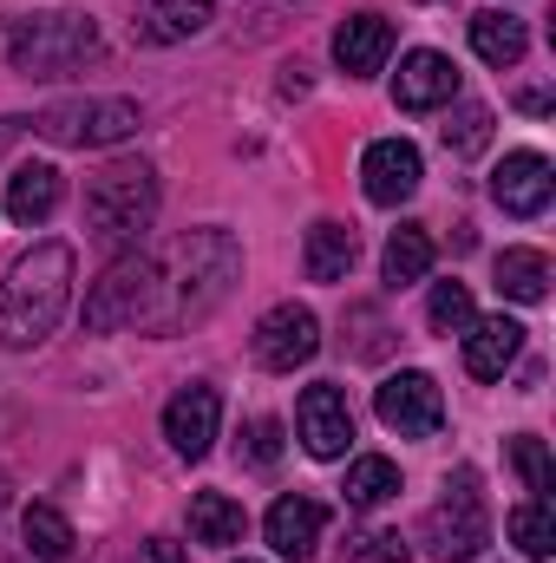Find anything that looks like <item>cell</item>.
<instances>
[{
    "label": "cell",
    "instance_id": "obj_1",
    "mask_svg": "<svg viewBox=\"0 0 556 563\" xmlns=\"http://www.w3.org/2000/svg\"><path fill=\"white\" fill-rule=\"evenodd\" d=\"M243 282V243L230 230H190L177 236L170 250V276H164V308H157V334H177V328H197L210 321Z\"/></svg>",
    "mask_w": 556,
    "mask_h": 563
},
{
    "label": "cell",
    "instance_id": "obj_2",
    "mask_svg": "<svg viewBox=\"0 0 556 563\" xmlns=\"http://www.w3.org/2000/svg\"><path fill=\"white\" fill-rule=\"evenodd\" d=\"M73 308V250L33 243L0 282V347H40Z\"/></svg>",
    "mask_w": 556,
    "mask_h": 563
},
{
    "label": "cell",
    "instance_id": "obj_3",
    "mask_svg": "<svg viewBox=\"0 0 556 563\" xmlns=\"http://www.w3.org/2000/svg\"><path fill=\"white\" fill-rule=\"evenodd\" d=\"M157 223V170L144 157H119L86 184V230L105 250H138Z\"/></svg>",
    "mask_w": 556,
    "mask_h": 563
},
{
    "label": "cell",
    "instance_id": "obj_4",
    "mask_svg": "<svg viewBox=\"0 0 556 563\" xmlns=\"http://www.w3.org/2000/svg\"><path fill=\"white\" fill-rule=\"evenodd\" d=\"M99 53H105V40H99L92 13H26L7 33V59L20 79H66L79 66H92Z\"/></svg>",
    "mask_w": 556,
    "mask_h": 563
},
{
    "label": "cell",
    "instance_id": "obj_5",
    "mask_svg": "<svg viewBox=\"0 0 556 563\" xmlns=\"http://www.w3.org/2000/svg\"><path fill=\"white\" fill-rule=\"evenodd\" d=\"M164 308V269L144 256V250H125L105 263V276L86 288V334H119V328H151Z\"/></svg>",
    "mask_w": 556,
    "mask_h": 563
},
{
    "label": "cell",
    "instance_id": "obj_6",
    "mask_svg": "<svg viewBox=\"0 0 556 563\" xmlns=\"http://www.w3.org/2000/svg\"><path fill=\"white\" fill-rule=\"evenodd\" d=\"M144 125L132 99H59L46 112H33V132L66 151H99V144H125Z\"/></svg>",
    "mask_w": 556,
    "mask_h": 563
},
{
    "label": "cell",
    "instance_id": "obj_7",
    "mask_svg": "<svg viewBox=\"0 0 556 563\" xmlns=\"http://www.w3.org/2000/svg\"><path fill=\"white\" fill-rule=\"evenodd\" d=\"M425 544L438 563H471L485 544H491V511H485V492H478V472L465 465L445 498L425 511Z\"/></svg>",
    "mask_w": 556,
    "mask_h": 563
},
{
    "label": "cell",
    "instance_id": "obj_8",
    "mask_svg": "<svg viewBox=\"0 0 556 563\" xmlns=\"http://www.w3.org/2000/svg\"><path fill=\"white\" fill-rule=\"evenodd\" d=\"M249 347H256V367H263V374H294V367H308V361L321 354V321H314V308H301V301H276V308L256 321Z\"/></svg>",
    "mask_w": 556,
    "mask_h": 563
},
{
    "label": "cell",
    "instance_id": "obj_9",
    "mask_svg": "<svg viewBox=\"0 0 556 563\" xmlns=\"http://www.w3.org/2000/svg\"><path fill=\"white\" fill-rule=\"evenodd\" d=\"M374 413L387 432H400V439H432L438 426H445V400H438V380L432 374H387L380 387H374Z\"/></svg>",
    "mask_w": 556,
    "mask_h": 563
},
{
    "label": "cell",
    "instance_id": "obj_10",
    "mask_svg": "<svg viewBox=\"0 0 556 563\" xmlns=\"http://www.w3.org/2000/svg\"><path fill=\"white\" fill-rule=\"evenodd\" d=\"M294 432H301L308 459H347V445H354V407H347V394L334 380H314L301 394V407H294Z\"/></svg>",
    "mask_w": 556,
    "mask_h": 563
},
{
    "label": "cell",
    "instance_id": "obj_11",
    "mask_svg": "<svg viewBox=\"0 0 556 563\" xmlns=\"http://www.w3.org/2000/svg\"><path fill=\"white\" fill-rule=\"evenodd\" d=\"M491 197L504 217H544L556 197V170L544 151H511L498 170H491Z\"/></svg>",
    "mask_w": 556,
    "mask_h": 563
},
{
    "label": "cell",
    "instance_id": "obj_12",
    "mask_svg": "<svg viewBox=\"0 0 556 563\" xmlns=\"http://www.w3.org/2000/svg\"><path fill=\"white\" fill-rule=\"evenodd\" d=\"M419 177H425V164H419V144H407V139H380V144H367V157H360V190L380 210H400L419 190Z\"/></svg>",
    "mask_w": 556,
    "mask_h": 563
},
{
    "label": "cell",
    "instance_id": "obj_13",
    "mask_svg": "<svg viewBox=\"0 0 556 563\" xmlns=\"http://www.w3.org/2000/svg\"><path fill=\"white\" fill-rule=\"evenodd\" d=\"M216 420H223L216 387H210V380H190V387L164 407V439H170V452H177V459H203V452L216 445Z\"/></svg>",
    "mask_w": 556,
    "mask_h": 563
},
{
    "label": "cell",
    "instance_id": "obj_14",
    "mask_svg": "<svg viewBox=\"0 0 556 563\" xmlns=\"http://www.w3.org/2000/svg\"><path fill=\"white\" fill-rule=\"evenodd\" d=\"M458 99V66L445 59V53H432V46H419L400 59V79H393V106L400 112H438V106H452Z\"/></svg>",
    "mask_w": 556,
    "mask_h": 563
},
{
    "label": "cell",
    "instance_id": "obj_15",
    "mask_svg": "<svg viewBox=\"0 0 556 563\" xmlns=\"http://www.w3.org/2000/svg\"><path fill=\"white\" fill-rule=\"evenodd\" d=\"M387 53H393V20L387 13H347L334 26V66L347 79H374L387 66Z\"/></svg>",
    "mask_w": 556,
    "mask_h": 563
},
{
    "label": "cell",
    "instance_id": "obj_16",
    "mask_svg": "<svg viewBox=\"0 0 556 563\" xmlns=\"http://www.w3.org/2000/svg\"><path fill=\"white\" fill-rule=\"evenodd\" d=\"M59 197H66L59 164H20L0 190V210H7V223H46L59 210Z\"/></svg>",
    "mask_w": 556,
    "mask_h": 563
},
{
    "label": "cell",
    "instance_id": "obj_17",
    "mask_svg": "<svg viewBox=\"0 0 556 563\" xmlns=\"http://www.w3.org/2000/svg\"><path fill=\"white\" fill-rule=\"evenodd\" d=\"M524 354V328L511 314H491V321H471L465 328V367L478 380H504V367Z\"/></svg>",
    "mask_w": 556,
    "mask_h": 563
},
{
    "label": "cell",
    "instance_id": "obj_18",
    "mask_svg": "<svg viewBox=\"0 0 556 563\" xmlns=\"http://www.w3.org/2000/svg\"><path fill=\"white\" fill-rule=\"evenodd\" d=\"M321 525H327V511L314 498H276L269 505V544H276V558L308 563L314 544H321Z\"/></svg>",
    "mask_w": 556,
    "mask_h": 563
},
{
    "label": "cell",
    "instance_id": "obj_19",
    "mask_svg": "<svg viewBox=\"0 0 556 563\" xmlns=\"http://www.w3.org/2000/svg\"><path fill=\"white\" fill-rule=\"evenodd\" d=\"M210 20H216V0H138V40L151 46H177Z\"/></svg>",
    "mask_w": 556,
    "mask_h": 563
},
{
    "label": "cell",
    "instance_id": "obj_20",
    "mask_svg": "<svg viewBox=\"0 0 556 563\" xmlns=\"http://www.w3.org/2000/svg\"><path fill=\"white\" fill-rule=\"evenodd\" d=\"M354 256H360V236L347 223H314L308 243H301V269L308 282H347L354 276Z\"/></svg>",
    "mask_w": 556,
    "mask_h": 563
},
{
    "label": "cell",
    "instance_id": "obj_21",
    "mask_svg": "<svg viewBox=\"0 0 556 563\" xmlns=\"http://www.w3.org/2000/svg\"><path fill=\"white\" fill-rule=\"evenodd\" d=\"M471 46H478V59H485V66L511 73V66L524 59L531 33H524V20H518V13H504V7H485V13H471Z\"/></svg>",
    "mask_w": 556,
    "mask_h": 563
},
{
    "label": "cell",
    "instance_id": "obj_22",
    "mask_svg": "<svg viewBox=\"0 0 556 563\" xmlns=\"http://www.w3.org/2000/svg\"><path fill=\"white\" fill-rule=\"evenodd\" d=\"M243 531H249V518H243V505L236 498H223V492H197L190 498V538L197 544H243Z\"/></svg>",
    "mask_w": 556,
    "mask_h": 563
},
{
    "label": "cell",
    "instance_id": "obj_23",
    "mask_svg": "<svg viewBox=\"0 0 556 563\" xmlns=\"http://www.w3.org/2000/svg\"><path fill=\"white\" fill-rule=\"evenodd\" d=\"M425 269H432V236H425L419 223H400V230L387 236V256H380V276H387V288L425 282Z\"/></svg>",
    "mask_w": 556,
    "mask_h": 563
},
{
    "label": "cell",
    "instance_id": "obj_24",
    "mask_svg": "<svg viewBox=\"0 0 556 563\" xmlns=\"http://www.w3.org/2000/svg\"><path fill=\"white\" fill-rule=\"evenodd\" d=\"M498 295H511V301H544V295H551V256H544V250H504V256H498Z\"/></svg>",
    "mask_w": 556,
    "mask_h": 563
},
{
    "label": "cell",
    "instance_id": "obj_25",
    "mask_svg": "<svg viewBox=\"0 0 556 563\" xmlns=\"http://www.w3.org/2000/svg\"><path fill=\"white\" fill-rule=\"evenodd\" d=\"M20 538H26V558L33 563H66L73 558V525H66L53 505H26Z\"/></svg>",
    "mask_w": 556,
    "mask_h": 563
},
{
    "label": "cell",
    "instance_id": "obj_26",
    "mask_svg": "<svg viewBox=\"0 0 556 563\" xmlns=\"http://www.w3.org/2000/svg\"><path fill=\"white\" fill-rule=\"evenodd\" d=\"M347 505H360V511H374V505H387V498H400V465L393 459H380V452H367V459H354L347 465Z\"/></svg>",
    "mask_w": 556,
    "mask_h": 563
},
{
    "label": "cell",
    "instance_id": "obj_27",
    "mask_svg": "<svg viewBox=\"0 0 556 563\" xmlns=\"http://www.w3.org/2000/svg\"><path fill=\"white\" fill-rule=\"evenodd\" d=\"M511 544L524 551L531 563H544L556 551V518H551V498H531L511 511Z\"/></svg>",
    "mask_w": 556,
    "mask_h": 563
},
{
    "label": "cell",
    "instance_id": "obj_28",
    "mask_svg": "<svg viewBox=\"0 0 556 563\" xmlns=\"http://www.w3.org/2000/svg\"><path fill=\"white\" fill-rule=\"evenodd\" d=\"M511 465H518V478H524V492H537V498H551V492H556L551 445H544L537 432H518V439H511Z\"/></svg>",
    "mask_w": 556,
    "mask_h": 563
},
{
    "label": "cell",
    "instance_id": "obj_29",
    "mask_svg": "<svg viewBox=\"0 0 556 563\" xmlns=\"http://www.w3.org/2000/svg\"><path fill=\"white\" fill-rule=\"evenodd\" d=\"M425 314H432V328H438V334H465V328L478 321V314H471V288H465V282H432Z\"/></svg>",
    "mask_w": 556,
    "mask_h": 563
},
{
    "label": "cell",
    "instance_id": "obj_30",
    "mask_svg": "<svg viewBox=\"0 0 556 563\" xmlns=\"http://www.w3.org/2000/svg\"><path fill=\"white\" fill-rule=\"evenodd\" d=\"M491 125H498L491 106H458L452 125H445V151H452V157H478V151L491 144Z\"/></svg>",
    "mask_w": 556,
    "mask_h": 563
},
{
    "label": "cell",
    "instance_id": "obj_31",
    "mask_svg": "<svg viewBox=\"0 0 556 563\" xmlns=\"http://www.w3.org/2000/svg\"><path fill=\"white\" fill-rule=\"evenodd\" d=\"M243 459L249 465H276L281 459V420H256L243 432Z\"/></svg>",
    "mask_w": 556,
    "mask_h": 563
},
{
    "label": "cell",
    "instance_id": "obj_32",
    "mask_svg": "<svg viewBox=\"0 0 556 563\" xmlns=\"http://www.w3.org/2000/svg\"><path fill=\"white\" fill-rule=\"evenodd\" d=\"M347 321L360 328V341H354V354H360V361H380V354H387V321H380L374 308H347Z\"/></svg>",
    "mask_w": 556,
    "mask_h": 563
},
{
    "label": "cell",
    "instance_id": "obj_33",
    "mask_svg": "<svg viewBox=\"0 0 556 563\" xmlns=\"http://www.w3.org/2000/svg\"><path fill=\"white\" fill-rule=\"evenodd\" d=\"M367 563H413V558H407V544L387 531V538H374V544H367Z\"/></svg>",
    "mask_w": 556,
    "mask_h": 563
},
{
    "label": "cell",
    "instance_id": "obj_34",
    "mask_svg": "<svg viewBox=\"0 0 556 563\" xmlns=\"http://www.w3.org/2000/svg\"><path fill=\"white\" fill-rule=\"evenodd\" d=\"M138 563H184V544H170V538H151Z\"/></svg>",
    "mask_w": 556,
    "mask_h": 563
},
{
    "label": "cell",
    "instance_id": "obj_35",
    "mask_svg": "<svg viewBox=\"0 0 556 563\" xmlns=\"http://www.w3.org/2000/svg\"><path fill=\"white\" fill-rule=\"evenodd\" d=\"M0 511H7V472H0Z\"/></svg>",
    "mask_w": 556,
    "mask_h": 563
},
{
    "label": "cell",
    "instance_id": "obj_36",
    "mask_svg": "<svg viewBox=\"0 0 556 563\" xmlns=\"http://www.w3.org/2000/svg\"><path fill=\"white\" fill-rule=\"evenodd\" d=\"M7 132H13V125H0V151H7Z\"/></svg>",
    "mask_w": 556,
    "mask_h": 563
},
{
    "label": "cell",
    "instance_id": "obj_37",
    "mask_svg": "<svg viewBox=\"0 0 556 563\" xmlns=\"http://www.w3.org/2000/svg\"><path fill=\"white\" fill-rule=\"evenodd\" d=\"M13 563H33V558H13Z\"/></svg>",
    "mask_w": 556,
    "mask_h": 563
},
{
    "label": "cell",
    "instance_id": "obj_38",
    "mask_svg": "<svg viewBox=\"0 0 556 563\" xmlns=\"http://www.w3.org/2000/svg\"><path fill=\"white\" fill-rule=\"evenodd\" d=\"M243 563H249V558H243Z\"/></svg>",
    "mask_w": 556,
    "mask_h": 563
}]
</instances>
